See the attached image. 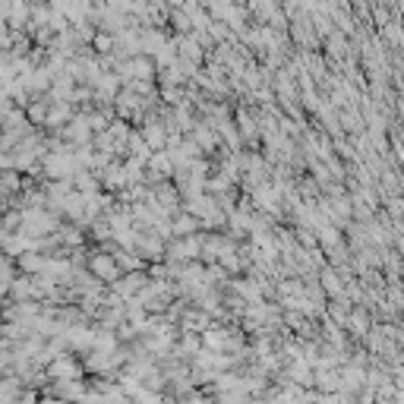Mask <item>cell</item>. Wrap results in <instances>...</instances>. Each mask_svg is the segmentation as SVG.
Segmentation results:
<instances>
[{
	"label": "cell",
	"instance_id": "1",
	"mask_svg": "<svg viewBox=\"0 0 404 404\" xmlns=\"http://www.w3.org/2000/svg\"><path fill=\"white\" fill-rule=\"evenodd\" d=\"M95 44H98V48H111V38H107V35H98Z\"/></svg>",
	"mask_w": 404,
	"mask_h": 404
}]
</instances>
